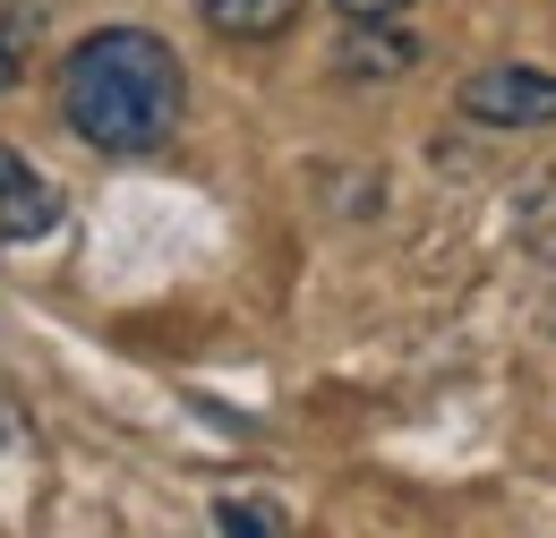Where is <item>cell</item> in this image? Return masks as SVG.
Returning a JSON list of instances; mask_svg holds the SVG:
<instances>
[{"instance_id": "obj_1", "label": "cell", "mask_w": 556, "mask_h": 538, "mask_svg": "<svg viewBox=\"0 0 556 538\" xmlns=\"http://www.w3.org/2000/svg\"><path fill=\"white\" fill-rule=\"evenodd\" d=\"M180 94H189L180 52L146 26H103L61 61V120L94 154H154L180 129Z\"/></svg>"}, {"instance_id": "obj_2", "label": "cell", "mask_w": 556, "mask_h": 538, "mask_svg": "<svg viewBox=\"0 0 556 538\" xmlns=\"http://www.w3.org/2000/svg\"><path fill=\"white\" fill-rule=\"evenodd\" d=\"M463 120L480 129H556V68L496 61L463 77Z\"/></svg>"}, {"instance_id": "obj_3", "label": "cell", "mask_w": 556, "mask_h": 538, "mask_svg": "<svg viewBox=\"0 0 556 538\" xmlns=\"http://www.w3.org/2000/svg\"><path fill=\"white\" fill-rule=\"evenodd\" d=\"M43 231H61V189L0 137V240H43Z\"/></svg>"}, {"instance_id": "obj_4", "label": "cell", "mask_w": 556, "mask_h": 538, "mask_svg": "<svg viewBox=\"0 0 556 538\" xmlns=\"http://www.w3.org/2000/svg\"><path fill=\"white\" fill-rule=\"evenodd\" d=\"M214 35H282L291 26V0H206Z\"/></svg>"}, {"instance_id": "obj_5", "label": "cell", "mask_w": 556, "mask_h": 538, "mask_svg": "<svg viewBox=\"0 0 556 538\" xmlns=\"http://www.w3.org/2000/svg\"><path fill=\"white\" fill-rule=\"evenodd\" d=\"M343 68H412V43H403V35H386V17H351Z\"/></svg>"}, {"instance_id": "obj_6", "label": "cell", "mask_w": 556, "mask_h": 538, "mask_svg": "<svg viewBox=\"0 0 556 538\" xmlns=\"http://www.w3.org/2000/svg\"><path fill=\"white\" fill-rule=\"evenodd\" d=\"M26 35H35V17H26V9H9V17H0V94L26 77Z\"/></svg>"}, {"instance_id": "obj_7", "label": "cell", "mask_w": 556, "mask_h": 538, "mask_svg": "<svg viewBox=\"0 0 556 538\" xmlns=\"http://www.w3.org/2000/svg\"><path fill=\"white\" fill-rule=\"evenodd\" d=\"M214 530L223 538H275L266 530V504H249V496H223V504H214Z\"/></svg>"}, {"instance_id": "obj_8", "label": "cell", "mask_w": 556, "mask_h": 538, "mask_svg": "<svg viewBox=\"0 0 556 538\" xmlns=\"http://www.w3.org/2000/svg\"><path fill=\"white\" fill-rule=\"evenodd\" d=\"M334 9H343V17H403L412 0H334Z\"/></svg>"}, {"instance_id": "obj_9", "label": "cell", "mask_w": 556, "mask_h": 538, "mask_svg": "<svg viewBox=\"0 0 556 538\" xmlns=\"http://www.w3.org/2000/svg\"><path fill=\"white\" fill-rule=\"evenodd\" d=\"M17 427H26V419H17V402H9V394H0V453H9V445H17Z\"/></svg>"}]
</instances>
